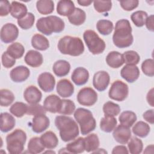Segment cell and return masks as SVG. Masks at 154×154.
<instances>
[{
  "mask_svg": "<svg viewBox=\"0 0 154 154\" xmlns=\"http://www.w3.org/2000/svg\"><path fill=\"white\" fill-rule=\"evenodd\" d=\"M58 49L63 54L77 57L83 54L84 45L79 37L66 35L58 41Z\"/></svg>",
  "mask_w": 154,
  "mask_h": 154,
  "instance_id": "3",
  "label": "cell"
},
{
  "mask_svg": "<svg viewBox=\"0 0 154 154\" xmlns=\"http://www.w3.org/2000/svg\"><path fill=\"white\" fill-rule=\"evenodd\" d=\"M26 140V133L20 129H16L6 137L7 149L10 153H21L24 150Z\"/></svg>",
  "mask_w": 154,
  "mask_h": 154,
  "instance_id": "6",
  "label": "cell"
},
{
  "mask_svg": "<svg viewBox=\"0 0 154 154\" xmlns=\"http://www.w3.org/2000/svg\"><path fill=\"white\" fill-rule=\"evenodd\" d=\"M94 8L98 13H105L112 8L111 1H95L93 2Z\"/></svg>",
  "mask_w": 154,
  "mask_h": 154,
  "instance_id": "47",
  "label": "cell"
},
{
  "mask_svg": "<svg viewBox=\"0 0 154 154\" xmlns=\"http://www.w3.org/2000/svg\"><path fill=\"white\" fill-rule=\"evenodd\" d=\"M16 124L14 118L8 112L1 114V131L2 132H7L12 130Z\"/></svg>",
  "mask_w": 154,
  "mask_h": 154,
  "instance_id": "26",
  "label": "cell"
},
{
  "mask_svg": "<svg viewBox=\"0 0 154 154\" xmlns=\"http://www.w3.org/2000/svg\"><path fill=\"white\" fill-rule=\"evenodd\" d=\"M129 151L127 149L126 147L125 146H116V147H114L112 149V154H117V153H123V154H125V153H128Z\"/></svg>",
  "mask_w": 154,
  "mask_h": 154,
  "instance_id": "54",
  "label": "cell"
},
{
  "mask_svg": "<svg viewBox=\"0 0 154 154\" xmlns=\"http://www.w3.org/2000/svg\"><path fill=\"white\" fill-rule=\"evenodd\" d=\"M46 110L40 104L35 103V104H30L28 105L27 114L37 116L40 114H46Z\"/></svg>",
  "mask_w": 154,
  "mask_h": 154,
  "instance_id": "49",
  "label": "cell"
},
{
  "mask_svg": "<svg viewBox=\"0 0 154 154\" xmlns=\"http://www.w3.org/2000/svg\"><path fill=\"white\" fill-rule=\"evenodd\" d=\"M154 22H153V15L152 14L147 17L146 19L145 25L146 26V28H147L148 30L150 31H154Z\"/></svg>",
  "mask_w": 154,
  "mask_h": 154,
  "instance_id": "55",
  "label": "cell"
},
{
  "mask_svg": "<svg viewBox=\"0 0 154 154\" xmlns=\"http://www.w3.org/2000/svg\"><path fill=\"white\" fill-rule=\"evenodd\" d=\"M74 117L79 125L82 135H87L95 129L96 120L90 110L79 108L75 111Z\"/></svg>",
  "mask_w": 154,
  "mask_h": 154,
  "instance_id": "5",
  "label": "cell"
},
{
  "mask_svg": "<svg viewBox=\"0 0 154 154\" xmlns=\"http://www.w3.org/2000/svg\"><path fill=\"white\" fill-rule=\"evenodd\" d=\"M36 7L42 14H49L54 10V3L51 0H40L37 1Z\"/></svg>",
  "mask_w": 154,
  "mask_h": 154,
  "instance_id": "35",
  "label": "cell"
},
{
  "mask_svg": "<svg viewBox=\"0 0 154 154\" xmlns=\"http://www.w3.org/2000/svg\"><path fill=\"white\" fill-rule=\"evenodd\" d=\"M113 28V23L109 20L101 19L98 20L96 24L97 31L103 35H109L112 31Z\"/></svg>",
  "mask_w": 154,
  "mask_h": 154,
  "instance_id": "39",
  "label": "cell"
},
{
  "mask_svg": "<svg viewBox=\"0 0 154 154\" xmlns=\"http://www.w3.org/2000/svg\"><path fill=\"white\" fill-rule=\"evenodd\" d=\"M25 100L29 104L38 103L42 99V94L37 87L34 85L28 86L23 93Z\"/></svg>",
  "mask_w": 154,
  "mask_h": 154,
  "instance_id": "17",
  "label": "cell"
},
{
  "mask_svg": "<svg viewBox=\"0 0 154 154\" xmlns=\"http://www.w3.org/2000/svg\"><path fill=\"white\" fill-rule=\"evenodd\" d=\"M110 81L109 75L107 72L101 70L96 72L93 78V87L99 91H103L108 86Z\"/></svg>",
  "mask_w": 154,
  "mask_h": 154,
  "instance_id": "11",
  "label": "cell"
},
{
  "mask_svg": "<svg viewBox=\"0 0 154 154\" xmlns=\"http://www.w3.org/2000/svg\"><path fill=\"white\" fill-rule=\"evenodd\" d=\"M1 101L0 104L2 106H8L14 101L15 97L13 93L8 89H1L0 90Z\"/></svg>",
  "mask_w": 154,
  "mask_h": 154,
  "instance_id": "45",
  "label": "cell"
},
{
  "mask_svg": "<svg viewBox=\"0 0 154 154\" xmlns=\"http://www.w3.org/2000/svg\"><path fill=\"white\" fill-rule=\"evenodd\" d=\"M112 135L117 143L125 144L129 141L131 137V131L129 128L120 125L113 130Z\"/></svg>",
  "mask_w": 154,
  "mask_h": 154,
  "instance_id": "13",
  "label": "cell"
},
{
  "mask_svg": "<svg viewBox=\"0 0 154 154\" xmlns=\"http://www.w3.org/2000/svg\"><path fill=\"white\" fill-rule=\"evenodd\" d=\"M122 55L124 63H126L127 65H136L140 60V55L134 51H126Z\"/></svg>",
  "mask_w": 154,
  "mask_h": 154,
  "instance_id": "44",
  "label": "cell"
},
{
  "mask_svg": "<svg viewBox=\"0 0 154 154\" xmlns=\"http://www.w3.org/2000/svg\"><path fill=\"white\" fill-rule=\"evenodd\" d=\"M11 4L8 1H1L0 3V16H5L10 13Z\"/></svg>",
  "mask_w": 154,
  "mask_h": 154,
  "instance_id": "52",
  "label": "cell"
},
{
  "mask_svg": "<svg viewBox=\"0 0 154 154\" xmlns=\"http://www.w3.org/2000/svg\"><path fill=\"white\" fill-rule=\"evenodd\" d=\"M77 2L81 6H84V7H87V6H89L91 3L92 1H85V0H82V1H78Z\"/></svg>",
  "mask_w": 154,
  "mask_h": 154,
  "instance_id": "57",
  "label": "cell"
},
{
  "mask_svg": "<svg viewBox=\"0 0 154 154\" xmlns=\"http://www.w3.org/2000/svg\"><path fill=\"white\" fill-rule=\"evenodd\" d=\"M45 148L40 138L37 137L31 138L28 144V150L30 153H40L45 150Z\"/></svg>",
  "mask_w": 154,
  "mask_h": 154,
  "instance_id": "36",
  "label": "cell"
},
{
  "mask_svg": "<svg viewBox=\"0 0 154 154\" xmlns=\"http://www.w3.org/2000/svg\"><path fill=\"white\" fill-rule=\"evenodd\" d=\"M64 26L63 19L56 16L41 17L36 22L37 30L46 35H50L52 32H61L64 29Z\"/></svg>",
  "mask_w": 154,
  "mask_h": 154,
  "instance_id": "4",
  "label": "cell"
},
{
  "mask_svg": "<svg viewBox=\"0 0 154 154\" xmlns=\"http://www.w3.org/2000/svg\"><path fill=\"white\" fill-rule=\"evenodd\" d=\"M35 22V16L32 13H28L25 17L17 19L18 25L23 29H28L31 28Z\"/></svg>",
  "mask_w": 154,
  "mask_h": 154,
  "instance_id": "46",
  "label": "cell"
},
{
  "mask_svg": "<svg viewBox=\"0 0 154 154\" xmlns=\"http://www.w3.org/2000/svg\"><path fill=\"white\" fill-rule=\"evenodd\" d=\"M71 79L76 85H82L86 84L89 79L88 71L84 67H78L73 70Z\"/></svg>",
  "mask_w": 154,
  "mask_h": 154,
  "instance_id": "19",
  "label": "cell"
},
{
  "mask_svg": "<svg viewBox=\"0 0 154 154\" xmlns=\"http://www.w3.org/2000/svg\"><path fill=\"white\" fill-rule=\"evenodd\" d=\"M50 125L49 118L45 114L34 116L32 120L31 126L32 131L37 134L46 130Z\"/></svg>",
  "mask_w": 154,
  "mask_h": 154,
  "instance_id": "14",
  "label": "cell"
},
{
  "mask_svg": "<svg viewBox=\"0 0 154 154\" xmlns=\"http://www.w3.org/2000/svg\"><path fill=\"white\" fill-rule=\"evenodd\" d=\"M85 150L87 152H93L98 149L100 142L97 134H90L84 138Z\"/></svg>",
  "mask_w": 154,
  "mask_h": 154,
  "instance_id": "30",
  "label": "cell"
},
{
  "mask_svg": "<svg viewBox=\"0 0 154 154\" xmlns=\"http://www.w3.org/2000/svg\"><path fill=\"white\" fill-rule=\"evenodd\" d=\"M78 103L83 106H90L96 103L97 100L96 91L91 87H84L79 90L77 94Z\"/></svg>",
  "mask_w": 154,
  "mask_h": 154,
  "instance_id": "9",
  "label": "cell"
},
{
  "mask_svg": "<svg viewBox=\"0 0 154 154\" xmlns=\"http://www.w3.org/2000/svg\"><path fill=\"white\" fill-rule=\"evenodd\" d=\"M40 138L45 147L48 149L55 148L58 144V139L57 135L52 131L46 132Z\"/></svg>",
  "mask_w": 154,
  "mask_h": 154,
  "instance_id": "23",
  "label": "cell"
},
{
  "mask_svg": "<svg viewBox=\"0 0 154 154\" xmlns=\"http://www.w3.org/2000/svg\"><path fill=\"white\" fill-rule=\"evenodd\" d=\"M24 60L27 65L32 67H38L42 64L43 58L39 52L34 50H29L26 54Z\"/></svg>",
  "mask_w": 154,
  "mask_h": 154,
  "instance_id": "21",
  "label": "cell"
},
{
  "mask_svg": "<svg viewBox=\"0 0 154 154\" xmlns=\"http://www.w3.org/2000/svg\"><path fill=\"white\" fill-rule=\"evenodd\" d=\"M147 101L148 103L151 106H153V88H151L150 90L149 91L147 94L146 97Z\"/></svg>",
  "mask_w": 154,
  "mask_h": 154,
  "instance_id": "56",
  "label": "cell"
},
{
  "mask_svg": "<svg viewBox=\"0 0 154 154\" xmlns=\"http://www.w3.org/2000/svg\"><path fill=\"white\" fill-rule=\"evenodd\" d=\"M106 62L112 68H119L124 63L123 55L117 51H111L107 55Z\"/></svg>",
  "mask_w": 154,
  "mask_h": 154,
  "instance_id": "24",
  "label": "cell"
},
{
  "mask_svg": "<svg viewBox=\"0 0 154 154\" xmlns=\"http://www.w3.org/2000/svg\"><path fill=\"white\" fill-rule=\"evenodd\" d=\"M132 131L135 135L141 138H144L149 134L150 128L146 122L139 121L134 125Z\"/></svg>",
  "mask_w": 154,
  "mask_h": 154,
  "instance_id": "34",
  "label": "cell"
},
{
  "mask_svg": "<svg viewBox=\"0 0 154 154\" xmlns=\"http://www.w3.org/2000/svg\"><path fill=\"white\" fill-rule=\"evenodd\" d=\"M112 41L114 45L119 48H128L132 44L134 38L132 27L128 20L120 19L116 22Z\"/></svg>",
  "mask_w": 154,
  "mask_h": 154,
  "instance_id": "1",
  "label": "cell"
},
{
  "mask_svg": "<svg viewBox=\"0 0 154 154\" xmlns=\"http://www.w3.org/2000/svg\"><path fill=\"white\" fill-rule=\"evenodd\" d=\"M153 152V145L151 144L149 146H147L146 148L145 149V150L144 151V153H150Z\"/></svg>",
  "mask_w": 154,
  "mask_h": 154,
  "instance_id": "58",
  "label": "cell"
},
{
  "mask_svg": "<svg viewBox=\"0 0 154 154\" xmlns=\"http://www.w3.org/2000/svg\"><path fill=\"white\" fill-rule=\"evenodd\" d=\"M1 61L2 66L7 69L12 67L16 63V59L9 55L7 51L2 54Z\"/></svg>",
  "mask_w": 154,
  "mask_h": 154,
  "instance_id": "50",
  "label": "cell"
},
{
  "mask_svg": "<svg viewBox=\"0 0 154 154\" xmlns=\"http://www.w3.org/2000/svg\"><path fill=\"white\" fill-rule=\"evenodd\" d=\"M18 35V28L13 23H7L1 28L0 37L1 41L5 43H10L14 42Z\"/></svg>",
  "mask_w": 154,
  "mask_h": 154,
  "instance_id": "10",
  "label": "cell"
},
{
  "mask_svg": "<svg viewBox=\"0 0 154 154\" xmlns=\"http://www.w3.org/2000/svg\"><path fill=\"white\" fill-rule=\"evenodd\" d=\"M129 153L132 154H139L141 153L143 149L142 141L135 137H132L128 144Z\"/></svg>",
  "mask_w": 154,
  "mask_h": 154,
  "instance_id": "40",
  "label": "cell"
},
{
  "mask_svg": "<svg viewBox=\"0 0 154 154\" xmlns=\"http://www.w3.org/2000/svg\"><path fill=\"white\" fill-rule=\"evenodd\" d=\"M103 111L105 116L115 117L120 113V107L116 103L108 101L103 106Z\"/></svg>",
  "mask_w": 154,
  "mask_h": 154,
  "instance_id": "41",
  "label": "cell"
},
{
  "mask_svg": "<svg viewBox=\"0 0 154 154\" xmlns=\"http://www.w3.org/2000/svg\"><path fill=\"white\" fill-rule=\"evenodd\" d=\"M28 105L21 102H16L10 108V112L16 117L20 118L27 113Z\"/></svg>",
  "mask_w": 154,
  "mask_h": 154,
  "instance_id": "38",
  "label": "cell"
},
{
  "mask_svg": "<svg viewBox=\"0 0 154 154\" xmlns=\"http://www.w3.org/2000/svg\"><path fill=\"white\" fill-rule=\"evenodd\" d=\"M99 151L97 150H94L93 152V153H107V152L105 151L103 149H97Z\"/></svg>",
  "mask_w": 154,
  "mask_h": 154,
  "instance_id": "59",
  "label": "cell"
},
{
  "mask_svg": "<svg viewBox=\"0 0 154 154\" xmlns=\"http://www.w3.org/2000/svg\"><path fill=\"white\" fill-rule=\"evenodd\" d=\"M55 125L60 131V136L64 142L75 140L79 134L77 123L72 118L66 116H58Z\"/></svg>",
  "mask_w": 154,
  "mask_h": 154,
  "instance_id": "2",
  "label": "cell"
},
{
  "mask_svg": "<svg viewBox=\"0 0 154 154\" xmlns=\"http://www.w3.org/2000/svg\"><path fill=\"white\" fill-rule=\"evenodd\" d=\"M141 70L146 75L152 77L154 75V61L149 58L144 60L141 64Z\"/></svg>",
  "mask_w": 154,
  "mask_h": 154,
  "instance_id": "48",
  "label": "cell"
},
{
  "mask_svg": "<svg viewBox=\"0 0 154 154\" xmlns=\"http://www.w3.org/2000/svg\"><path fill=\"white\" fill-rule=\"evenodd\" d=\"M32 46L38 51H45L49 47V42L46 37L40 34H34L31 38Z\"/></svg>",
  "mask_w": 154,
  "mask_h": 154,
  "instance_id": "27",
  "label": "cell"
},
{
  "mask_svg": "<svg viewBox=\"0 0 154 154\" xmlns=\"http://www.w3.org/2000/svg\"><path fill=\"white\" fill-rule=\"evenodd\" d=\"M66 149L70 153H81L85 150L84 138L79 137L66 145Z\"/></svg>",
  "mask_w": 154,
  "mask_h": 154,
  "instance_id": "29",
  "label": "cell"
},
{
  "mask_svg": "<svg viewBox=\"0 0 154 154\" xmlns=\"http://www.w3.org/2000/svg\"><path fill=\"white\" fill-rule=\"evenodd\" d=\"M86 19V14L84 10L79 8H75L73 12L68 16V20L74 25H81Z\"/></svg>",
  "mask_w": 154,
  "mask_h": 154,
  "instance_id": "31",
  "label": "cell"
},
{
  "mask_svg": "<svg viewBox=\"0 0 154 154\" xmlns=\"http://www.w3.org/2000/svg\"><path fill=\"white\" fill-rule=\"evenodd\" d=\"M137 119V116L135 112L131 111H125L120 114L119 120L121 125L131 128L135 123Z\"/></svg>",
  "mask_w": 154,
  "mask_h": 154,
  "instance_id": "33",
  "label": "cell"
},
{
  "mask_svg": "<svg viewBox=\"0 0 154 154\" xmlns=\"http://www.w3.org/2000/svg\"><path fill=\"white\" fill-rule=\"evenodd\" d=\"M75 111V104L70 99H61L58 113L63 115H70Z\"/></svg>",
  "mask_w": 154,
  "mask_h": 154,
  "instance_id": "43",
  "label": "cell"
},
{
  "mask_svg": "<svg viewBox=\"0 0 154 154\" xmlns=\"http://www.w3.org/2000/svg\"><path fill=\"white\" fill-rule=\"evenodd\" d=\"M57 92L62 97H70L74 93V86L69 79H61L57 84Z\"/></svg>",
  "mask_w": 154,
  "mask_h": 154,
  "instance_id": "18",
  "label": "cell"
},
{
  "mask_svg": "<svg viewBox=\"0 0 154 154\" xmlns=\"http://www.w3.org/2000/svg\"><path fill=\"white\" fill-rule=\"evenodd\" d=\"M153 109H149L147 111H146V112H144L143 114V119L147 121V122H149V123L153 125V122H154V113H153Z\"/></svg>",
  "mask_w": 154,
  "mask_h": 154,
  "instance_id": "53",
  "label": "cell"
},
{
  "mask_svg": "<svg viewBox=\"0 0 154 154\" xmlns=\"http://www.w3.org/2000/svg\"><path fill=\"white\" fill-rule=\"evenodd\" d=\"M117 124V119L114 117L105 116L100 122V128L105 132H112Z\"/></svg>",
  "mask_w": 154,
  "mask_h": 154,
  "instance_id": "32",
  "label": "cell"
},
{
  "mask_svg": "<svg viewBox=\"0 0 154 154\" xmlns=\"http://www.w3.org/2000/svg\"><path fill=\"white\" fill-rule=\"evenodd\" d=\"M122 8L126 11H132L136 8L139 4L138 0H129L119 1Z\"/></svg>",
  "mask_w": 154,
  "mask_h": 154,
  "instance_id": "51",
  "label": "cell"
},
{
  "mask_svg": "<svg viewBox=\"0 0 154 154\" xmlns=\"http://www.w3.org/2000/svg\"><path fill=\"white\" fill-rule=\"evenodd\" d=\"M30 75L28 67L24 66H19L13 68L10 73L11 80L15 82H22L26 80Z\"/></svg>",
  "mask_w": 154,
  "mask_h": 154,
  "instance_id": "16",
  "label": "cell"
},
{
  "mask_svg": "<svg viewBox=\"0 0 154 154\" xmlns=\"http://www.w3.org/2000/svg\"><path fill=\"white\" fill-rule=\"evenodd\" d=\"M61 102L60 97L55 94H51L47 96L43 102L45 109L51 113L58 112Z\"/></svg>",
  "mask_w": 154,
  "mask_h": 154,
  "instance_id": "20",
  "label": "cell"
},
{
  "mask_svg": "<svg viewBox=\"0 0 154 154\" xmlns=\"http://www.w3.org/2000/svg\"><path fill=\"white\" fill-rule=\"evenodd\" d=\"M37 83L43 91L51 92L54 89L55 79L51 73L43 72L38 76Z\"/></svg>",
  "mask_w": 154,
  "mask_h": 154,
  "instance_id": "12",
  "label": "cell"
},
{
  "mask_svg": "<svg viewBox=\"0 0 154 154\" xmlns=\"http://www.w3.org/2000/svg\"><path fill=\"white\" fill-rule=\"evenodd\" d=\"M7 52L14 58L19 59L23 55L25 48L21 43L19 42H14L8 46Z\"/></svg>",
  "mask_w": 154,
  "mask_h": 154,
  "instance_id": "37",
  "label": "cell"
},
{
  "mask_svg": "<svg viewBox=\"0 0 154 154\" xmlns=\"http://www.w3.org/2000/svg\"><path fill=\"white\" fill-rule=\"evenodd\" d=\"M27 7L21 2L17 1H13L11 4V15L17 19L23 18L26 16L27 13Z\"/></svg>",
  "mask_w": 154,
  "mask_h": 154,
  "instance_id": "28",
  "label": "cell"
},
{
  "mask_svg": "<svg viewBox=\"0 0 154 154\" xmlns=\"http://www.w3.org/2000/svg\"><path fill=\"white\" fill-rule=\"evenodd\" d=\"M120 75L127 82L132 83L139 78L140 70L136 65L126 64L122 69Z\"/></svg>",
  "mask_w": 154,
  "mask_h": 154,
  "instance_id": "15",
  "label": "cell"
},
{
  "mask_svg": "<svg viewBox=\"0 0 154 154\" xmlns=\"http://www.w3.org/2000/svg\"><path fill=\"white\" fill-rule=\"evenodd\" d=\"M128 94V85L120 80H116L113 82L108 92L109 98L119 102L125 100Z\"/></svg>",
  "mask_w": 154,
  "mask_h": 154,
  "instance_id": "8",
  "label": "cell"
},
{
  "mask_svg": "<svg viewBox=\"0 0 154 154\" xmlns=\"http://www.w3.org/2000/svg\"><path fill=\"white\" fill-rule=\"evenodd\" d=\"M75 9V4L72 1L61 0L57 3V12L61 16L68 17L73 12Z\"/></svg>",
  "mask_w": 154,
  "mask_h": 154,
  "instance_id": "22",
  "label": "cell"
},
{
  "mask_svg": "<svg viewBox=\"0 0 154 154\" xmlns=\"http://www.w3.org/2000/svg\"><path fill=\"white\" fill-rule=\"evenodd\" d=\"M52 70L56 76L58 77H63L69 73L70 64L66 60H60L54 64Z\"/></svg>",
  "mask_w": 154,
  "mask_h": 154,
  "instance_id": "25",
  "label": "cell"
},
{
  "mask_svg": "<svg viewBox=\"0 0 154 154\" xmlns=\"http://www.w3.org/2000/svg\"><path fill=\"white\" fill-rule=\"evenodd\" d=\"M84 42L89 51L94 54H102L106 47L105 42L93 30H86L83 34Z\"/></svg>",
  "mask_w": 154,
  "mask_h": 154,
  "instance_id": "7",
  "label": "cell"
},
{
  "mask_svg": "<svg viewBox=\"0 0 154 154\" xmlns=\"http://www.w3.org/2000/svg\"><path fill=\"white\" fill-rule=\"evenodd\" d=\"M147 17L148 15L146 11L138 10L134 12L131 14V19L136 26L142 27L145 25V22Z\"/></svg>",
  "mask_w": 154,
  "mask_h": 154,
  "instance_id": "42",
  "label": "cell"
}]
</instances>
